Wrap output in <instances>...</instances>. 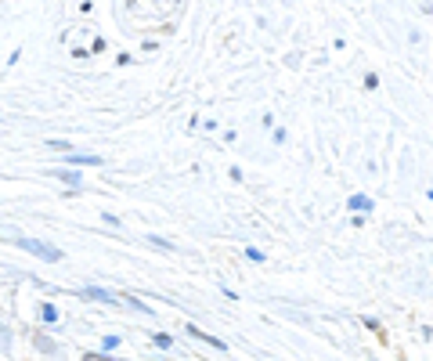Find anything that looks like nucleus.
<instances>
[{
  "label": "nucleus",
  "instance_id": "obj_1",
  "mask_svg": "<svg viewBox=\"0 0 433 361\" xmlns=\"http://www.w3.org/2000/svg\"><path fill=\"white\" fill-rule=\"evenodd\" d=\"M350 210H372V199H365V195H354V199H350Z\"/></svg>",
  "mask_w": 433,
  "mask_h": 361
},
{
  "label": "nucleus",
  "instance_id": "obj_2",
  "mask_svg": "<svg viewBox=\"0 0 433 361\" xmlns=\"http://www.w3.org/2000/svg\"><path fill=\"white\" fill-rule=\"evenodd\" d=\"M83 361H113L108 354H83Z\"/></svg>",
  "mask_w": 433,
  "mask_h": 361
}]
</instances>
